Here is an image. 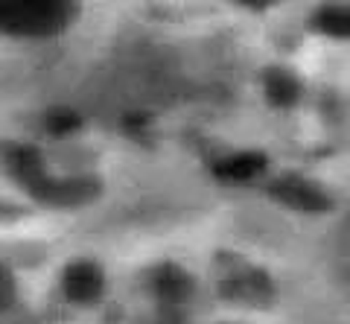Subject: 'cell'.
Wrapping results in <instances>:
<instances>
[{
  "label": "cell",
  "instance_id": "7a4b0ae2",
  "mask_svg": "<svg viewBox=\"0 0 350 324\" xmlns=\"http://www.w3.org/2000/svg\"><path fill=\"white\" fill-rule=\"evenodd\" d=\"M100 275L94 272V269H88V266H79L76 272L68 275V293L73 298H79V301H91L100 295Z\"/></svg>",
  "mask_w": 350,
  "mask_h": 324
},
{
  "label": "cell",
  "instance_id": "6da1fadb",
  "mask_svg": "<svg viewBox=\"0 0 350 324\" xmlns=\"http://www.w3.org/2000/svg\"><path fill=\"white\" fill-rule=\"evenodd\" d=\"M0 12H6L9 27L15 29H53L62 9L47 3H15V6H0Z\"/></svg>",
  "mask_w": 350,
  "mask_h": 324
}]
</instances>
